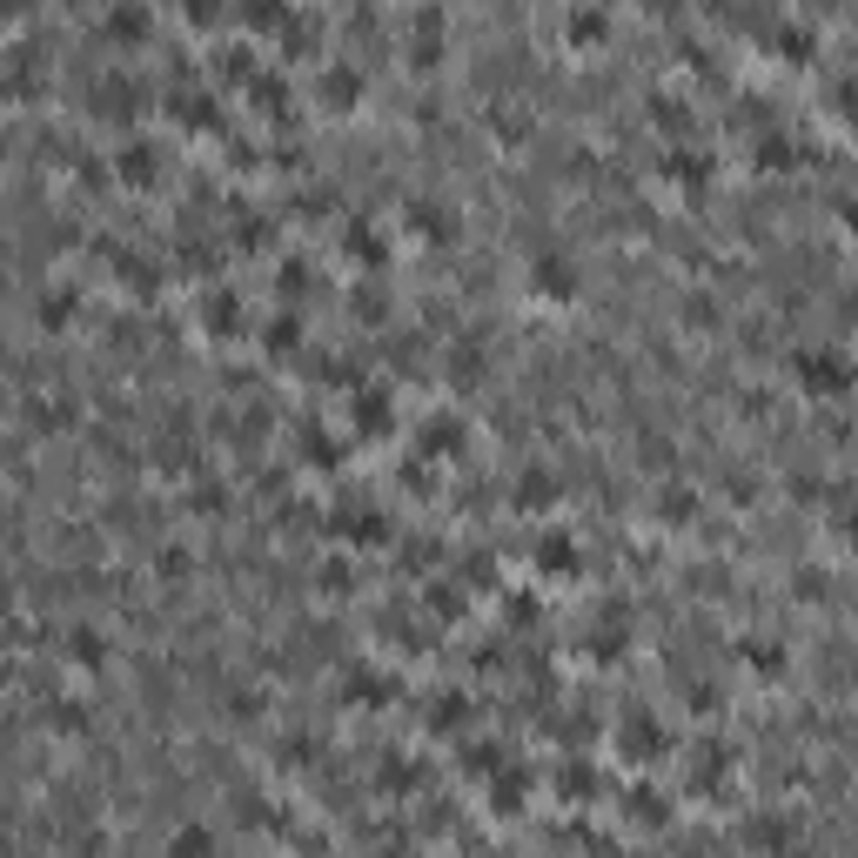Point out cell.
Masks as SVG:
<instances>
[{
  "instance_id": "obj_1",
  "label": "cell",
  "mask_w": 858,
  "mask_h": 858,
  "mask_svg": "<svg viewBox=\"0 0 858 858\" xmlns=\"http://www.w3.org/2000/svg\"><path fill=\"white\" fill-rule=\"evenodd\" d=\"M792 369H798V389L805 396H845L851 389V356L845 350H832V342H812V350H798L792 356Z\"/></svg>"
},
{
  "instance_id": "obj_2",
  "label": "cell",
  "mask_w": 858,
  "mask_h": 858,
  "mask_svg": "<svg viewBox=\"0 0 858 858\" xmlns=\"http://www.w3.org/2000/svg\"><path fill=\"white\" fill-rule=\"evenodd\" d=\"M315 101L335 108V115H342V108H356V101H363V74H356L350 61H329V67L315 74Z\"/></svg>"
},
{
  "instance_id": "obj_3",
  "label": "cell",
  "mask_w": 858,
  "mask_h": 858,
  "mask_svg": "<svg viewBox=\"0 0 858 858\" xmlns=\"http://www.w3.org/2000/svg\"><path fill=\"white\" fill-rule=\"evenodd\" d=\"M530 289L550 296V302H577V269H570V255H537V262H530Z\"/></svg>"
},
{
  "instance_id": "obj_4",
  "label": "cell",
  "mask_w": 858,
  "mask_h": 858,
  "mask_svg": "<svg viewBox=\"0 0 858 858\" xmlns=\"http://www.w3.org/2000/svg\"><path fill=\"white\" fill-rule=\"evenodd\" d=\"M115 175L128 182V189H154V175H161V154H154V141H121V154H115Z\"/></svg>"
},
{
  "instance_id": "obj_5",
  "label": "cell",
  "mask_w": 858,
  "mask_h": 858,
  "mask_svg": "<svg viewBox=\"0 0 858 858\" xmlns=\"http://www.w3.org/2000/svg\"><path fill=\"white\" fill-rule=\"evenodd\" d=\"M95 101H101V115H135L148 95H141V81H135V74H108L101 88H95Z\"/></svg>"
},
{
  "instance_id": "obj_6",
  "label": "cell",
  "mask_w": 858,
  "mask_h": 858,
  "mask_svg": "<svg viewBox=\"0 0 858 858\" xmlns=\"http://www.w3.org/2000/svg\"><path fill=\"white\" fill-rule=\"evenodd\" d=\"M161 858H215V832L208 825H175L161 845Z\"/></svg>"
},
{
  "instance_id": "obj_7",
  "label": "cell",
  "mask_w": 858,
  "mask_h": 858,
  "mask_svg": "<svg viewBox=\"0 0 858 858\" xmlns=\"http://www.w3.org/2000/svg\"><path fill=\"white\" fill-rule=\"evenodd\" d=\"M148 28H154L148 8H108V14H101V34H108V41H148Z\"/></svg>"
},
{
  "instance_id": "obj_8",
  "label": "cell",
  "mask_w": 858,
  "mask_h": 858,
  "mask_svg": "<svg viewBox=\"0 0 858 858\" xmlns=\"http://www.w3.org/2000/svg\"><path fill=\"white\" fill-rule=\"evenodd\" d=\"M564 34H570L577 47H583V41H604V34H611V14H604V8H570V14H564Z\"/></svg>"
},
{
  "instance_id": "obj_9",
  "label": "cell",
  "mask_w": 858,
  "mask_h": 858,
  "mask_svg": "<svg viewBox=\"0 0 858 858\" xmlns=\"http://www.w3.org/2000/svg\"><path fill=\"white\" fill-rule=\"evenodd\" d=\"M28 416H34L41 429H54V422H74V396H54V389H34V396H28Z\"/></svg>"
},
{
  "instance_id": "obj_10",
  "label": "cell",
  "mask_w": 858,
  "mask_h": 858,
  "mask_svg": "<svg viewBox=\"0 0 858 858\" xmlns=\"http://www.w3.org/2000/svg\"><path fill=\"white\" fill-rule=\"evenodd\" d=\"M67 315H74V289L61 282V289H41V329H67Z\"/></svg>"
},
{
  "instance_id": "obj_11",
  "label": "cell",
  "mask_w": 858,
  "mask_h": 858,
  "mask_svg": "<svg viewBox=\"0 0 858 858\" xmlns=\"http://www.w3.org/2000/svg\"><path fill=\"white\" fill-rule=\"evenodd\" d=\"M101 657H108V651H101V631H88V624H81V631H74V664H81V671H95Z\"/></svg>"
},
{
  "instance_id": "obj_12",
  "label": "cell",
  "mask_w": 858,
  "mask_h": 858,
  "mask_svg": "<svg viewBox=\"0 0 858 858\" xmlns=\"http://www.w3.org/2000/svg\"><path fill=\"white\" fill-rule=\"evenodd\" d=\"M832 101H838V115H845V121H858V74H845V81H838V88H832Z\"/></svg>"
},
{
  "instance_id": "obj_13",
  "label": "cell",
  "mask_w": 858,
  "mask_h": 858,
  "mask_svg": "<svg viewBox=\"0 0 858 858\" xmlns=\"http://www.w3.org/2000/svg\"><path fill=\"white\" fill-rule=\"evenodd\" d=\"M838 524H845V537L858 544V503H838Z\"/></svg>"
},
{
  "instance_id": "obj_14",
  "label": "cell",
  "mask_w": 858,
  "mask_h": 858,
  "mask_svg": "<svg viewBox=\"0 0 858 858\" xmlns=\"http://www.w3.org/2000/svg\"><path fill=\"white\" fill-rule=\"evenodd\" d=\"M838 208H845V228H858V195H845Z\"/></svg>"
}]
</instances>
